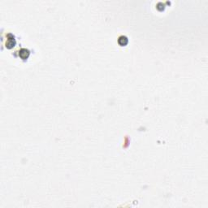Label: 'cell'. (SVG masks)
I'll use <instances>...</instances> for the list:
<instances>
[{
    "mask_svg": "<svg viewBox=\"0 0 208 208\" xmlns=\"http://www.w3.org/2000/svg\"><path fill=\"white\" fill-rule=\"evenodd\" d=\"M118 42L120 46H125L127 43H128V38L125 36H121L118 39Z\"/></svg>",
    "mask_w": 208,
    "mask_h": 208,
    "instance_id": "cell-2",
    "label": "cell"
},
{
    "mask_svg": "<svg viewBox=\"0 0 208 208\" xmlns=\"http://www.w3.org/2000/svg\"><path fill=\"white\" fill-rule=\"evenodd\" d=\"M19 55H20V56H21L23 59H27L29 57V52L28 50H26V49H21V51H20Z\"/></svg>",
    "mask_w": 208,
    "mask_h": 208,
    "instance_id": "cell-1",
    "label": "cell"
}]
</instances>
